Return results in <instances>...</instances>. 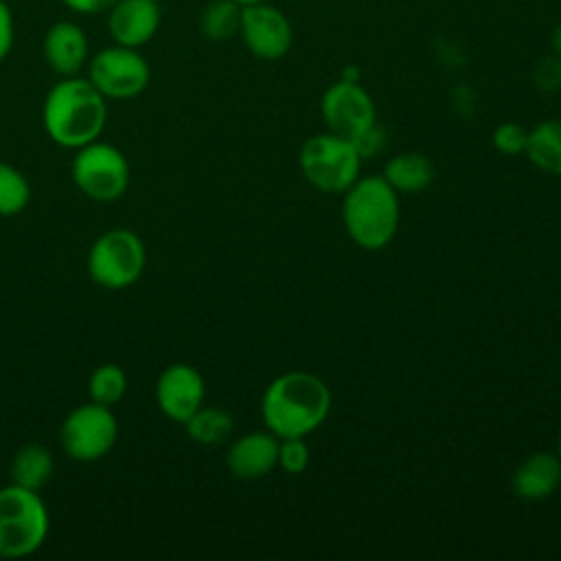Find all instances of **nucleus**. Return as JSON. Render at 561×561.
Segmentation results:
<instances>
[{
    "label": "nucleus",
    "instance_id": "5",
    "mask_svg": "<svg viewBox=\"0 0 561 561\" xmlns=\"http://www.w3.org/2000/svg\"><path fill=\"white\" fill-rule=\"evenodd\" d=\"M145 261L142 239L129 228H112L92 243L88 272L105 289H125L140 278Z\"/></svg>",
    "mask_w": 561,
    "mask_h": 561
},
{
    "label": "nucleus",
    "instance_id": "1",
    "mask_svg": "<svg viewBox=\"0 0 561 561\" xmlns=\"http://www.w3.org/2000/svg\"><path fill=\"white\" fill-rule=\"evenodd\" d=\"M107 121L105 96L88 77H61L46 94L42 123L53 142L79 149L96 140Z\"/></svg>",
    "mask_w": 561,
    "mask_h": 561
},
{
    "label": "nucleus",
    "instance_id": "17",
    "mask_svg": "<svg viewBox=\"0 0 561 561\" xmlns=\"http://www.w3.org/2000/svg\"><path fill=\"white\" fill-rule=\"evenodd\" d=\"M53 476V456L44 445L28 443L20 447L11 460V482L31 491H39Z\"/></svg>",
    "mask_w": 561,
    "mask_h": 561
},
{
    "label": "nucleus",
    "instance_id": "32",
    "mask_svg": "<svg viewBox=\"0 0 561 561\" xmlns=\"http://www.w3.org/2000/svg\"><path fill=\"white\" fill-rule=\"evenodd\" d=\"M559 454H561V440H559Z\"/></svg>",
    "mask_w": 561,
    "mask_h": 561
},
{
    "label": "nucleus",
    "instance_id": "19",
    "mask_svg": "<svg viewBox=\"0 0 561 561\" xmlns=\"http://www.w3.org/2000/svg\"><path fill=\"white\" fill-rule=\"evenodd\" d=\"M528 158L543 171L561 175V121L550 118L539 123L526 142Z\"/></svg>",
    "mask_w": 561,
    "mask_h": 561
},
{
    "label": "nucleus",
    "instance_id": "3",
    "mask_svg": "<svg viewBox=\"0 0 561 561\" xmlns=\"http://www.w3.org/2000/svg\"><path fill=\"white\" fill-rule=\"evenodd\" d=\"M399 224V199L386 178H362L348 186L344 199V226L351 239L366 248H383Z\"/></svg>",
    "mask_w": 561,
    "mask_h": 561
},
{
    "label": "nucleus",
    "instance_id": "23",
    "mask_svg": "<svg viewBox=\"0 0 561 561\" xmlns=\"http://www.w3.org/2000/svg\"><path fill=\"white\" fill-rule=\"evenodd\" d=\"M31 184L24 173L7 162H0V217H13L26 208Z\"/></svg>",
    "mask_w": 561,
    "mask_h": 561
},
{
    "label": "nucleus",
    "instance_id": "6",
    "mask_svg": "<svg viewBox=\"0 0 561 561\" xmlns=\"http://www.w3.org/2000/svg\"><path fill=\"white\" fill-rule=\"evenodd\" d=\"M359 151L353 140L337 134H318L302 145L300 169L324 193H342L357 180Z\"/></svg>",
    "mask_w": 561,
    "mask_h": 561
},
{
    "label": "nucleus",
    "instance_id": "31",
    "mask_svg": "<svg viewBox=\"0 0 561 561\" xmlns=\"http://www.w3.org/2000/svg\"><path fill=\"white\" fill-rule=\"evenodd\" d=\"M234 2L241 7H248V4H256V2H265V0H234Z\"/></svg>",
    "mask_w": 561,
    "mask_h": 561
},
{
    "label": "nucleus",
    "instance_id": "13",
    "mask_svg": "<svg viewBox=\"0 0 561 561\" xmlns=\"http://www.w3.org/2000/svg\"><path fill=\"white\" fill-rule=\"evenodd\" d=\"M162 9L158 0H116L107 11V31L114 44L140 48L160 28Z\"/></svg>",
    "mask_w": 561,
    "mask_h": 561
},
{
    "label": "nucleus",
    "instance_id": "22",
    "mask_svg": "<svg viewBox=\"0 0 561 561\" xmlns=\"http://www.w3.org/2000/svg\"><path fill=\"white\" fill-rule=\"evenodd\" d=\"M88 390H90V399L94 403L107 405L112 408L114 403H118L127 390V377L123 373V368L118 364H101L94 368V373L90 375L88 381Z\"/></svg>",
    "mask_w": 561,
    "mask_h": 561
},
{
    "label": "nucleus",
    "instance_id": "30",
    "mask_svg": "<svg viewBox=\"0 0 561 561\" xmlns=\"http://www.w3.org/2000/svg\"><path fill=\"white\" fill-rule=\"evenodd\" d=\"M550 46H552V53L561 57V20L557 22V26L552 28V35H550Z\"/></svg>",
    "mask_w": 561,
    "mask_h": 561
},
{
    "label": "nucleus",
    "instance_id": "2",
    "mask_svg": "<svg viewBox=\"0 0 561 561\" xmlns=\"http://www.w3.org/2000/svg\"><path fill=\"white\" fill-rule=\"evenodd\" d=\"M329 405L331 394L322 379L309 373H287L267 386L261 412L274 436L300 438L327 419Z\"/></svg>",
    "mask_w": 561,
    "mask_h": 561
},
{
    "label": "nucleus",
    "instance_id": "28",
    "mask_svg": "<svg viewBox=\"0 0 561 561\" xmlns=\"http://www.w3.org/2000/svg\"><path fill=\"white\" fill-rule=\"evenodd\" d=\"M353 142H355V147H357V151H359L362 158L375 156V153L381 151V147H383V131H381V127H377V123H375L370 129H366V131H364L359 138H355Z\"/></svg>",
    "mask_w": 561,
    "mask_h": 561
},
{
    "label": "nucleus",
    "instance_id": "26",
    "mask_svg": "<svg viewBox=\"0 0 561 561\" xmlns=\"http://www.w3.org/2000/svg\"><path fill=\"white\" fill-rule=\"evenodd\" d=\"M528 142V131L515 123H504L493 131V145L504 153H517L524 151Z\"/></svg>",
    "mask_w": 561,
    "mask_h": 561
},
{
    "label": "nucleus",
    "instance_id": "27",
    "mask_svg": "<svg viewBox=\"0 0 561 561\" xmlns=\"http://www.w3.org/2000/svg\"><path fill=\"white\" fill-rule=\"evenodd\" d=\"M15 39V22H13V11L7 4V0H0V64L7 59V55L13 48Z\"/></svg>",
    "mask_w": 561,
    "mask_h": 561
},
{
    "label": "nucleus",
    "instance_id": "14",
    "mask_svg": "<svg viewBox=\"0 0 561 561\" xmlns=\"http://www.w3.org/2000/svg\"><path fill=\"white\" fill-rule=\"evenodd\" d=\"M42 53L46 66L59 77H75L88 64L90 42L85 31L70 22L59 20L48 26L42 42Z\"/></svg>",
    "mask_w": 561,
    "mask_h": 561
},
{
    "label": "nucleus",
    "instance_id": "12",
    "mask_svg": "<svg viewBox=\"0 0 561 561\" xmlns=\"http://www.w3.org/2000/svg\"><path fill=\"white\" fill-rule=\"evenodd\" d=\"M156 401L164 416L184 423L204 401V379L188 364L167 366L156 381Z\"/></svg>",
    "mask_w": 561,
    "mask_h": 561
},
{
    "label": "nucleus",
    "instance_id": "21",
    "mask_svg": "<svg viewBox=\"0 0 561 561\" xmlns=\"http://www.w3.org/2000/svg\"><path fill=\"white\" fill-rule=\"evenodd\" d=\"M188 436L202 445H217L232 432V416L221 408H199L184 421Z\"/></svg>",
    "mask_w": 561,
    "mask_h": 561
},
{
    "label": "nucleus",
    "instance_id": "20",
    "mask_svg": "<svg viewBox=\"0 0 561 561\" xmlns=\"http://www.w3.org/2000/svg\"><path fill=\"white\" fill-rule=\"evenodd\" d=\"M241 4L234 0H210L199 15V31L210 42H226L239 35Z\"/></svg>",
    "mask_w": 561,
    "mask_h": 561
},
{
    "label": "nucleus",
    "instance_id": "18",
    "mask_svg": "<svg viewBox=\"0 0 561 561\" xmlns=\"http://www.w3.org/2000/svg\"><path fill=\"white\" fill-rule=\"evenodd\" d=\"M432 175H434V167L421 153H399L386 164V171H383L386 182L394 191H403V193H416L425 188L432 182Z\"/></svg>",
    "mask_w": 561,
    "mask_h": 561
},
{
    "label": "nucleus",
    "instance_id": "24",
    "mask_svg": "<svg viewBox=\"0 0 561 561\" xmlns=\"http://www.w3.org/2000/svg\"><path fill=\"white\" fill-rule=\"evenodd\" d=\"M533 83L543 92H554L561 88V57L548 55L541 57L533 68Z\"/></svg>",
    "mask_w": 561,
    "mask_h": 561
},
{
    "label": "nucleus",
    "instance_id": "15",
    "mask_svg": "<svg viewBox=\"0 0 561 561\" xmlns=\"http://www.w3.org/2000/svg\"><path fill=\"white\" fill-rule=\"evenodd\" d=\"M278 440L265 432L241 436L228 449V467L237 478L254 480L265 476L278 462Z\"/></svg>",
    "mask_w": 561,
    "mask_h": 561
},
{
    "label": "nucleus",
    "instance_id": "11",
    "mask_svg": "<svg viewBox=\"0 0 561 561\" xmlns=\"http://www.w3.org/2000/svg\"><path fill=\"white\" fill-rule=\"evenodd\" d=\"M322 116L333 134L348 140L359 138L375 125V105L359 81L340 79L322 94Z\"/></svg>",
    "mask_w": 561,
    "mask_h": 561
},
{
    "label": "nucleus",
    "instance_id": "4",
    "mask_svg": "<svg viewBox=\"0 0 561 561\" xmlns=\"http://www.w3.org/2000/svg\"><path fill=\"white\" fill-rule=\"evenodd\" d=\"M48 535V511L37 491L9 484L0 489V559L35 552Z\"/></svg>",
    "mask_w": 561,
    "mask_h": 561
},
{
    "label": "nucleus",
    "instance_id": "9",
    "mask_svg": "<svg viewBox=\"0 0 561 561\" xmlns=\"http://www.w3.org/2000/svg\"><path fill=\"white\" fill-rule=\"evenodd\" d=\"M88 79L105 99H134L149 83V64L138 48L112 44L88 59Z\"/></svg>",
    "mask_w": 561,
    "mask_h": 561
},
{
    "label": "nucleus",
    "instance_id": "10",
    "mask_svg": "<svg viewBox=\"0 0 561 561\" xmlns=\"http://www.w3.org/2000/svg\"><path fill=\"white\" fill-rule=\"evenodd\" d=\"M239 37L254 57L276 61L289 53L294 28L287 13L265 0L241 7Z\"/></svg>",
    "mask_w": 561,
    "mask_h": 561
},
{
    "label": "nucleus",
    "instance_id": "7",
    "mask_svg": "<svg viewBox=\"0 0 561 561\" xmlns=\"http://www.w3.org/2000/svg\"><path fill=\"white\" fill-rule=\"evenodd\" d=\"M72 180L77 188L96 202L118 199L129 184V164L121 149L92 140L77 149L72 160Z\"/></svg>",
    "mask_w": 561,
    "mask_h": 561
},
{
    "label": "nucleus",
    "instance_id": "8",
    "mask_svg": "<svg viewBox=\"0 0 561 561\" xmlns=\"http://www.w3.org/2000/svg\"><path fill=\"white\" fill-rule=\"evenodd\" d=\"M118 423L107 405L83 403L75 408L61 423L59 443L66 456L79 462L103 458L116 443Z\"/></svg>",
    "mask_w": 561,
    "mask_h": 561
},
{
    "label": "nucleus",
    "instance_id": "29",
    "mask_svg": "<svg viewBox=\"0 0 561 561\" xmlns=\"http://www.w3.org/2000/svg\"><path fill=\"white\" fill-rule=\"evenodd\" d=\"M70 11L79 13V15H99V13H107L110 7L116 0H61Z\"/></svg>",
    "mask_w": 561,
    "mask_h": 561
},
{
    "label": "nucleus",
    "instance_id": "25",
    "mask_svg": "<svg viewBox=\"0 0 561 561\" xmlns=\"http://www.w3.org/2000/svg\"><path fill=\"white\" fill-rule=\"evenodd\" d=\"M278 462L289 473H300L309 462V449L300 438H285L278 445Z\"/></svg>",
    "mask_w": 561,
    "mask_h": 561
},
{
    "label": "nucleus",
    "instance_id": "16",
    "mask_svg": "<svg viewBox=\"0 0 561 561\" xmlns=\"http://www.w3.org/2000/svg\"><path fill=\"white\" fill-rule=\"evenodd\" d=\"M561 482V465L552 454H535L522 462L515 471V493L526 500H539L550 495Z\"/></svg>",
    "mask_w": 561,
    "mask_h": 561
}]
</instances>
